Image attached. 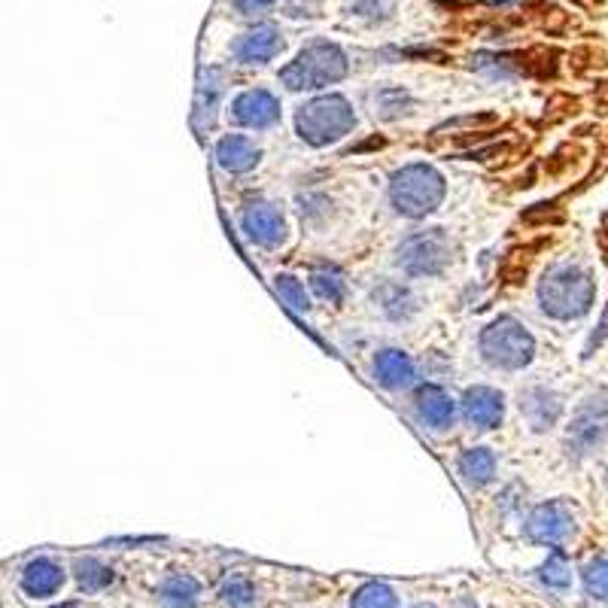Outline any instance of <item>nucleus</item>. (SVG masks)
<instances>
[{
    "instance_id": "28",
    "label": "nucleus",
    "mask_w": 608,
    "mask_h": 608,
    "mask_svg": "<svg viewBox=\"0 0 608 608\" xmlns=\"http://www.w3.org/2000/svg\"><path fill=\"white\" fill-rule=\"evenodd\" d=\"M584 587L594 599L608 603V557H599L594 563H587L584 569Z\"/></svg>"
},
{
    "instance_id": "5",
    "label": "nucleus",
    "mask_w": 608,
    "mask_h": 608,
    "mask_svg": "<svg viewBox=\"0 0 608 608\" xmlns=\"http://www.w3.org/2000/svg\"><path fill=\"white\" fill-rule=\"evenodd\" d=\"M481 353L496 368H524L536 353V341L524 325L512 317H500L490 323L481 335Z\"/></svg>"
},
{
    "instance_id": "14",
    "label": "nucleus",
    "mask_w": 608,
    "mask_h": 608,
    "mask_svg": "<svg viewBox=\"0 0 608 608\" xmlns=\"http://www.w3.org/2000/svg\"><path fill=\"white\" fill-rule=\"evenodd\" d=\"M520 411H524V417L529 420V426L536 433H544L560 420L563 402H560L557 392L544 390V387H532V390L520 392Z\"/></svg>"
},
{
    "instance_id": "9",
    "label": "nucleus",
    "mask_w": 608,
    "mask_h": 608,
    "mask_svg": "<svg viewBox=\"0 0 608 608\" xmlns=\"http://www.w3.org/2000/svg\"><path fill=\"white\" fill-rule=\"evenodd\" d=\"M241 226L246 238L259 246H280L286 241V219L277 204L253 202L243 207Z\"/></svg>"
},
{
    "instance_id": "6",
    "label": "nucleus",
    "mask_w": 608,
    "mask_h": 608,
    "mask_svg": "<svg viewBox=\"0 0 608 608\" xmlns=\"http://www.w3.org/2000/svg\"><path fill=\"white\" fill-rule=\"evenodd\" d=\"M450 238L441 229H426L408 234L405 241L395 250V262L399 268L414 274V277H429V274H441L450 265Z\"/></svg>"
},
{
    "instance_id": "18",
    "label": "nucleus",
    "mask_w": 608,
    "mask_h": 608,
    "mask_svg": "<svg viewBox=\"0 0 608 608\" xmlns=\"http://www.w3.org/2000/svg\"><path fill=\"white\" fill-rule=\"evenodd\" d=\"M226 92V77L219 68L202 70V82H198V97H195V125H207L214 122L219 107V97Z\"/></svg>"
},
{
    "instance_id": "8",
    "label": "nucleus",
    "mask_w": 608,
    "mask_h": 608,
    "mask_svg": "<svg viewBox=\"0 0 608 608\" xmlns=\"http://www.w3.org/2000/svg\"><path fill=\"white\" fill-rule=\"evenodd\" d=\"M524 529H527L529 541L557 548V544L572 539V532H575V514L569 512V505H563V502H548V505H539L536 512L529 514Z\"/></svg>"
},
{
    "instance_id": "31",
    "label": "nucleus",
    "mask_w": 608,
    "mask_h": 608,
    "mask_svg": "<svg viewBox=\"0 0 608 608\" xmlns=\"http://www.w3.org/2000/svg\"><path fill=\"white\" fill-rule=\"evenodd\" d=\"M606 335H608V311L606 317H603V323H599V332H594V339H590V344H587V356H590V351H594V344H599Z\"/></svg>"
},
{
    "instance_id": "13",
    "label": "nucleus",
    "mask_w": 608,
    "mask_h": 608,
    "mask_svg": "<svg viewBox=\"0 0 608 608\" xmlns=\"http://www.w3.org/2000/svg\"><path fill=\"white\" fill-rule=\"evenodd\" d=\"M462 414L474 429H496L505 414L502 392L490 390V387H474L462 395Z\"/></svg>"
},
{
    "instance_id": "30",
    "label": "nucleus",
    "mask_w": 608,
    "mask_h": 608,
    "mask_svg": "<svg viewBox=\"0 0 608 608\" xmlns=\"http://www.w3.org/2000/svg\"><path fill=\"white\" fill-rule=\"evenodd\" d=\"M243 15H256V13H265L268 7H274V0H231Z\"/></svg>"
},
{
    "instance_id": "32",
    "label": "nucleus",
    "mask_w": 608,
    "mask_h": 608,
    "mask_svg": "<svg viewBox=\"0 0 608 608\" xmlns=\"http://www.w3.org/2000/svg\"><path fill=\"white\" fill-rule=\"evenodd\" d=\"M55 608H82V606H77V603H65V606H55Z\"/></svg>"
},
{
    "instance_id": "15",
    "label": "nucleus",
    "mask_w": 608,
    "mask_h": 608,
    "mask_svg": "<svg viewBox=\"0 0 608 608\" xmlns=\"http://www.w3.org/2000/svg\"><path fill=\"white\" fill-rule=\"evenodd\" d=\"M65 584V569L58 566L49 557H37L31 560L25 569H22V590L34 599H46V596H55Z\"/></svg>"
},
{
    "instance_id": "16",
    "label": "nucleus",
    "mask_w": 608,
    "mask_h": 608,
    "mask_svg": "<svg viewBox=\"0 0 608 608\" xmlns=\"http://www.w3.org/2000/svg\"><path fill=\"white\" fill-rule=\"evenodd\" d=\"M259 156L262 152H259L256 140L246 135H229L217 144V162L229 174H246L250 168L259 164Z\"/></svg>"
},
{
    "instance_id": "27",
    "label": "nucleus",
    "mask_w": 608,
    "mask_h": 608,
    "mask_svg": "<svg viewBox=\"0 0 608 608\" xmlns=\"http://www.w3.org/2000/svg\"><path fill=\"white\" fill-rule=\"evenodd\" d=\"M274 289H277V296L284 298L286 305H289V308H292L296 313L311 311V301H308L305 284L296 280L292 274H277V277H274Z\"/></svg>"
},
{
    "instance_id": "17",
    "label": "nucleus",
    "mask_w": 608,
    "mask_h": 608,
    "mask_svg": "<svg viewBox=\"0 0 608 608\" xmlns=\"http://www.w3.org/2000/svg\"><path fill=\"white\" fill-rule=\"evenodd\" d=\"M375 378L387 390H405L417 378V368L411 363V356L402 351H380L375 356Z\"/></svg>"
},
{
    "instance_id": "19",
    "label": "nucleus",
    "mask_w": 608,
    "mask_h": 608,
    "mask_svg": "<svg viewBox=\"0 0 608 608\" xmlns=\"http://www.w3.org/2000/svg\"><path fill=\"white\" fill-rule=\"evenodd\" d=\"M159 599L168 608H195L202 599V584L186 572H174L159 584Z\"/></svg>"
},
{
    "instance_id": "33",
    "label": "nucleus",
    "mask_w": 608,
    "mask_h": 608,
    "mask_svg": "<svg viewBox=\"0 0 608 608\" xmlns=\"http://www.w3.org/2000/svg\"><path fill=\"white\" fill-rule=\"evenodd\" d=\"M411 608H435V606H429V603H420V606H411Z\"/></svg>"
},
{
    "instance_id": "23",
    "label": "nucleus",
    "mask_w": 608,
    "mask_h": 608,
    "mask_svg": "<svg viewBox=\"0 0 608 608\" xmlns=\"http://www.w3.org/2000/svg\"><path fill=\"white\" fill-rule=\"evenodd\" d=\"M539 582L548 587V590H566L572 584V566H569L566 554L554 548V554L548 557L539 569Z\"/></svg>"
},
{
    "instance_id": "20",
    "label": "nucleus",
    "mask_w": 608,
    "mask_h": 608,
    "mask_svg": "<svg viewBox=\"0 0 608 608\" xmlns=\"http://www.w3.org/2000/svg\"><path fill=\"white\" fill-rule=\"evenodd\" d=\"M460 474L466 484L472 486H484L493 481V474H496V457L486 450V447H472V450H466L460 457Z\"/></svg>"
},
{
    "instance_id": "21",
    "label": "nucleus",
    "mask_w": 608,
    "mask_h": 608,
    "mask_svg": "<svg viewBox=\"0 0 608 608\" xmlns=\"http://www.w3.org/2000/svg\"><path fill=\"white\" fill-rule=\"evenodd\" d=\"M375 301L390 320H408L414 313V298L399 284H380V289H375Z\"/></svg>"
},
{
    "instance_id": "24",
    "label": "nucleus",
    "mask_w": 608,
    "mask_h": 608,
    "mask_svg": "<svg viewBox=\"0 0 608 608\" xmlns=\"http://www.w3.org/2000/svg\"><path fill=\"white\" fill-rule=\"evenodd\" d=\"M399 599H395V590L390 584L383 582H368L363 584L351 599V608H395Z\"/></svg>"
},
{
    "instance_id": "11",
    "label": "nucleus",
    "mask_w": 608,
    "mask_h": 608,
    "mask_svg": "<svg viewBox=\"0 0 608 608\" xmlns=\"http://www.w3.org/2000/svg\"><path fill=\"white\" fill-rule=\"evenodd\" d=\"M231 119L246 128H271L274 122L280 119V104L277 97L265 92V89H250L231 101Z\"/></svg>"
},
{
    "instance_id": "25",
    "label": "nucleus",
    "mask_w": 608,
    "mask_h": 608,
    "mask_svg": "<svg viewBox=\"0 0 608 608\" xmlns=\"http://www.w3.org/2000/svg\"><path fill=\"white\" fill-rule=\"evenodd\" d=\"M219 599L231 608H250L259 599L256 584L250 582V578H243V575H231L219 587Z\"/></svg>"
},
{
    "instance_id": "26",
    "label": "nucleus",
    "mask_w": 608,
    "mask_h": 608,
    "mask_svg": "<svg viewBox=\"0 0 608 608\" xmlns=\"http://www.w3.org/2000/svg\"><path fill=\"white\" fill-rule=\"evenodd\" d=\"M311 286L313 292L325 301H332V305H341L344 296H347V284H344V277H341L335 268H317L311 274Z\"/></svg>"
},
{
    "instance_id": "29",
    "label": "nucleus",
    "mask_w": 608,
    "mask_h": 608,
    "mask_svg": "<svg viewBox=\"0 0 608 608\" xmlns=\"http://www.w3.org/2000/svg\"><path fill=\"white\" fill-rule=\"evenodd\" d=\"M392 10V0H356L353 13L365 15V19H387Z\"/></svg>"
},
{
    "instance_id": "12",
    "label": "nucleus",
    "mask_w": 608,
    "mask_h": 608,
    "mask_svg": "<svg viewBox=\"0 0 608 608\" xmlns=\"http://www.w3.org/2000/svg\"><path fill=\"white\" fill-rule=\"evenodd\" d=\"M414 411H417L420 423L435 429V433L450 429V426H454V417H457L454 399H450L441 387H435V383L420 387L417 395H414Z\"/></svg>"
},
{
    "instance_id": "22",
    "label": "nucleus",
    "mask_w": 608,
    "mask_h": 608,
    "mask_svg": "<svg viewBox=\"0 0 608 608\" xmlns=\"http://www.w3.org/2000/svg\"><path fill=\"white\" fill-rule=\"evenodd\" d=\"M73 572H77V582H80V590H85V594H97V590H107L110 584H113V569L104 566L101 560H95V557H80L77 560V566H73Z\"/></svg>"
},
{
    "instance_id": "4",
    "label": "nucleus",
    "mask_w": 608,
    "mask_h": 608,
    "mask_svg": "<svg viewBox=\"0 0 608 608\" xmlns=\"http://www.w3.org/2000/svg\"><path fill=\"white\" fill-rule=\"evenodd\" d=\"M356 125V113L347 104V97L341 95H323L305 104L298 110L296 128L301 140H308L311 147H325L335 144L344 135H351Z\"/></svg>"
},
{
    "instance_id": "7",
    "label": "nucleus",
    "mask_w": 608,
    "mask_h": 608,
    "mask_svg": "<svg viewBox=\"0 0 608 608\" xmlns=\"http://www.w3.org/2000/svg\"><path fill=\"white\" fill-rule=\"evenodd\" d=\"M608 441V392H596L584 402L566 433V447L572 457H590Z\"/></svg>"
},
{
    "instance_id": "2",
    "label": "nucleus",
    "mask_w": 608,
    "mask_h": 608,
    "mask_svg": "<svg viewBox=\"0 0 608 608\" xmlns=\"http://www.w3.org/2000/svg\"><path fill=\"white\" fill-rule=\"evenodd\" d=\"M347 77V55L335 43H311L292 65L280 70V82L292 92H313Z\"/></svg>"
},
{
    "instance_id": "3",
    "label": "nucleus",
    "mask_w": 608,
    "mask_h": 608,
    "mask_svg": "<svg viewBox=\"0 0 608 608\" xmlns=\"http://www.w3.org/2000/svg\"><path fill=\"white\" fill-rule=\"evenodd\" d=\"M392 207L405 217H426L445 198V180L433 164H408L390 183Z\"/></svg>"
},
{
    "instance_id": "1",
    "label": "nucleus",
    "mask_w": 608,
    "mask_h": 608,
    "mask_svg": "<svg viewBox=\"0 0 608 608\" xmlns=\"http://www.w3.org/2000/svg\"><path fill=\"white\" fill-rule=\"evenodd\" d=\"M596 298V284L590 271L582 265H557L544 274L539 286L541 311L551 313L557 320H575L590 311Z\"/></svg>"
},
{
    "instance_id": "10",
    "label": "nucleus",
    "mask_w": 608,
    "mask_h": 608,
    "mask_svg": "<svg viewBox=\"0 0 608 608\" xmlns=\"http://www.w3.org/2000/svg\"><path fill=\"white\" fill-rule=\"evenodd\" d=\"M284 49V37L274 25H256L250 27L246 34H241L234 46H231V55L238 65H268L274 55Z\"/></svg>"
}]
</instances>
